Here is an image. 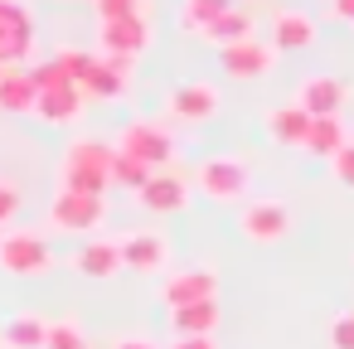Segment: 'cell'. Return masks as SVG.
<instances>
[{
  "label": "cell",
  "instance_id": "obj_1",
  "mask_svg": "<svg viewBox=\"0 0 354 349\" xmlns=\"http://www.w3.org/2000/svg\"><path fill=\"white\" fill-rule=\"evenodd\" d=\"M64 64H68V78L83 97L93 102H117L127 97L131 88V68L136 59H122V54H83V49H64Z\"/></svg>",
  "mask_w": 354,
  "mask_h": 349
},
{
  "label": "cell",
  "instance_id": "obj_2",
  "mask_svg": "<svg viewBox=\"0 0 354 349\" xmlns=\"http://www.w3.org/2000/svg\"><path fill=\"white\" fill-rule=\"evenodd\" d=\"M59 180H64V189H73V194H107V189H112V146H107V141H93V136L68 141Z\"/></svg>",
  "mask_w": 354,
  "mask_h": 349
},
{
  "label": "cell",
  "instance_id": "obj_3",
  "mask_svg": "<svg viewBox=\"0 0 354 349\" xmlns=\"http://www.w3.org/2000/svg\"><path fill=\"white\" fill-rule=\"evenodd\" d=\"M54 267H59V257H54V247L39 233H25V228L0 233V272L6 276L35 281V276H49Z\"/></svg>",
  "mask_w": 354,
  "mask_h": 349
},
{
  "label": "cell",
  "instance_id": "obj_4",
  "mask_svg": "<svg viewBox=\"0 0 354 349\" xmlns=\"http://www.w3.org/2000/svg\"><path fill=\"white\" fill-rule=\"evenodd\" d=\"M112 151L136 155V160H141V165H151V170H170L180 146H175V136H170L165 126H156V122H127V126L117 131Z\"/></svg>",
  "mask_w": 354,
  "mask_h": 349
},
{
  "label": "cell",
  "instance_id": "obj_5",
  "mask_svg": "<svg viewBox=\"0 0 354 349\" xmlns=\"http://www.w3.org/2000/svg\"><path fill=\"white\" fill-rule=\"evenodd\" d=\"M194 180H199L204 199H214V204H238V199L252 189V170H248L243 160H233V155L204 160V165L194 170Z\"/></svg>",
  "mask_w": 354,
  "mask_h": 349
},
{
  "label": "cell",
  "instance_id": "obj_6",
  "mask_svg": "<svg viewBox=\"0 0 354 349\" xmlns=\"http://www.w3.org/2000/svg\"><path fill=\"white\" fill-rule=\"evenodd\" d=\"M49 223L64 228V233H97L107 223V194H73V189H59L54 204H49Z\"/></svg>",
  "mask_w": 354,
  "mask_h": 349
},
{
  "label": "cell",
  "instance_id": "obj_7",
  "mask_svg": "<svg viewBox=\"0 0 354 349\" xmlns=\"http://www.w3.org/2000/svg\"><path fill=\"white\" fill-rule=\"evenodd\" d=\"M35 49V20L20 0H0V68L25 64Z\"/></svg>",
  "mask_w": 354,
  "mask_h": 349
},
{
  "label": "cell",
  "instance_id": "obj_8",
  "mask_svg": "<svg viewBox=\"0 0 354 349\" xmlns=\"http://www.w3.org/2000/svg\"><path fill=\"white\" fill-rule=\"evenodd\" d=\"M218 64H223V73L228 78H238V83H257V78H267L272 73V64H277V49L267 44V39H238V44H223L218 49Z\"/></svg>",
  "mask_w": 354,
  "mask_h": 349
},
{
  "label": "cell",
  "instance_id": "obj_9",
  "mask_svg": "<svg viewBox=\"0 0 354 349\" xmlns=\"http://www.w3.org/2000/svg\"><path fill=\"white\" fill-rule=\"evenodd\" d=\"M238 233L248 238V243H281L286 233H291V209L286 204H272V199H252L248 209H243V218H238Z\"/></svg>",
  "mask_w": 354,
  "mask_h": 349
},
{
  "label": "cell",
  "instance_id": "obj_10",
  "mask_svg": "<svg viewBox=\"0 0 354 349\" xmlns=\"http://www.w3.org/2000/svg\"><path fill=\"white\" fill-rule=\"evenodd\" d=\"M218 107H223V97H218V88H214V83H204V78L180 83V88L170 93V117H175V122H185V126L214 122V117H218Z\"/></svg>",
  "mask_w": 354,
  "mask_h": 349
},
{
  "label": "cell",
  "instance_id": "obj_11",
  "mask_svg": "<svg viewBox=\"0 0 354 349\" xmlns=\"http://www.w3.org/2000/svg\"><path fill=\"white\" fill-rule=\"evenodd\" d=\"M160 301H165L170 310H175V305H194V301H218V272H214V267H185V272L165 276Z\"/></svg>",
  "mask_w": 354,
  "mask_h": 349
},
{
  "label": "cell",
  "instance_id": "obj_12",
  "mask_svg": "<svg viewBox=\"0 0 354 349\" xmlns=\"http://www.w3.org/2000/svg\"><path fill=\"white\" fill-rule=\"evenodd\" d=\"M136 199H141V209H151V214H185V209H189V185H185V175H175V170H156V175L136 189Z\"/></svg>",
  "mask_w": 354,
  "mask_h": 349
},
{
  "label": "cell",
  "instance_id": "obj_13",
  "mask_svg": "<svg viewBox=\"0 0 354 349\" xmlns=\"http://www.w3.org/2000/svg\"><path fill=\"white\" fill-rule=\"evenodd\" d=\"M102 54H122V59H141L151 49V25L146 15H131V20H102Z\"/></svg>",
  "mask_w": 354,
  "mask_h": 349
},
{
  "label": "cell",
  "instance_id": "obj_14",
  "mask_svg": "<svg viewBox=\"0 0 354 349\" xmlns=\"http://www.w3.org/2000/svg\"><path fill=\"white\" fill-rule=\"evenodd\" d=\"M344 97H349V88H344L339 78H330V73H315V78H306V83H301V93H296V107H301L306 117H339Z\"/></svg>",
  "mask_w": 354,
  "mask_h": 349
},
{
  "label": "cell",
  "instance_id": "obj_15",
  "mask_svg": "<svg viewBox=\"0 0 354 349\" xmlns=\"http://www.w3.org/2000/svg\"><path fill=\"white\" fill-rule=\"evenodd\" d=\"M73 272H78V276H93V281L117 276V272H122V243H117V238H88V243H78Z\"/></svg>",
  "mask_w": 354,
  "mask_h": 349
},
{
  "label": "cell",
  "instance_id": "obj_16",
  "mask_svg": "<svg viewBox=\"0 0 354 349\" xmlns=\"http://www.w3.org/2000/svg\"><path fill=\"white\" fill-rule=\"evenodd\" d=\"M35 102H39V88L30 78V68H6L0 73V112L6 117H35Z\"/></svg>",
  "mask_w": 354,
  "mask_h": 349
},
{
  "label": "cell",
  "instance_id": "obj_17",
  "mask_svg": "<svg viewBox=\"0 0 354 349\" xmlns=\"http://www.w3.org/2000/svg\"><path fill=\"white\" fill-rule=\"evenodd\" d=\"M315 39V20L306 10H277L272 15V49L277 54H296V49H310Z\"/></svg>",
  "mask_w": 354,
  "mask_h": 349
},
{
  "label": "cell",
  "instance_id": "obj_18",
  "mask_svg": "<svg viewBox=\"0 0 354 349\" xmlns=\"http://www.w3.org/2000/svg\"><path fill=\"white\" fill-rule=\"evenodd\" d=\"M83 93L68 83V88H49V93H39V102H35V117L39 122H49V126H73L78 117H83Z\"/></svg>",
  "mask_w": 354,
  "mask_h": 349
},
{
  "label": "cell",
  "instance_id": "obj_19",
  "mask_svg": "<svg viewBox=\"0 0 354 349\" xmlns=\"http://www.w3.org/2000/svg\"><path fill=\"white\" fill-rule=\"evenodd\" d=\"M165 257H170V243L160 233H131L122 243V267L127 272H160Z\"/></svg>",
  "mask_w": 354,
  "mask_h": 349
},
{
  "label": "cell",
  "instance_id": "obj_20",
  "mask_svg": "<svg viewBox=\"0 0 354 349\" xmlns=\"http://www.w3.org/2000/svg\"><path fill=\"white\" fill-rule=\"evenodd\" d=\"M218 320H223L218 301H194V305H175V310H170L175 334H214Z\"/></svg>",
  "mask_w": 354,
  "mask_h": 349
},
{
  "label": "cell",
  "instance_id": "obj_21",
  "mask_svg": "<svg viewBox=\"0 0 354 349\" xmlns=\"http://www.w3.org/2000/svg\"><path fill=\"white\" fill-rule=\"evenodd\" d=\"M306 131H310V117H306L301 107H272V112H267V136H272L277 146H301Z\"/></svg>",
  "mask_w": 354,
  "mask_h": 349
},
{
  "label": "cell",
  "instance_id": "obj_22",
  "mask_svg": "<svg viewBox=\"0 0 354 349\" xmlns=\"http://www.w3.org/2000/svg\"><path fill=\"white\" fill-rule=\"evenodd\" d=\"M344 141H349V136H344L339 117H310V131H306L301 151H310V155H320V160H335V151H339Z\"/></svg>",
  "mask_w": 354,
  "mask_h": 349
},
{
  "label": "cell",
  "instance_id": "obj_23",
  "mask_svg": "<svg viewBox=\"0 0 354 349\" xmlns=\"http://www.w3.org/2000/svg\"><path fill=\"white\" fill-rule=\"evenodd\" d=\"M252 35H257V25H252V15H248V10H238V6H228V10L204 30V39H209V44H218V49H223V44H238V39H252Z\"/></svg>",
  "mask_w": 354,
  "mask_h": 349
},
{
  "label": "cell",
  "instance_id": "obj_24",
  "mask_svg": "<svg viewBox=\"0 0 354 349\" xmlns=\"http://www.w3.org/2000/svg\"><path fill=\"white\" fill-rule=\"evenodd\" d=\"M233 0H180V30L185 35H204Z\"/></svg>",
  "mask_w": 354,
  "mask_h": 349
},
{
  "label": "cell",
  "instance_id": "obj_25",
  "mask_svg": "<svg viewBox=\"0 0 354 349\" xmlns=\"http://www.w3.org/2000/svg\"><path fill=\"white\" fill-rule=\"evenodd\" d=\"M44 330H49V320H39V315H15L6 330H0V339H6V349H44Z\"/></svg>",
  "mask_w": 354,
  "mask_h": 349
},
{
  "label": "cell",
  "instance_id": "obj_26",
  "mask_svg": "<svg viewBox=\"0 0 354 349\" xmlns=\"http://www.w3.org/2000/svg\"><path fill=\"white\" fill-rule=\"evenodd\" d=\"M151 175H156V170H151V165H141L136 155H122V151H112V185H122V189H141Z\"/></svg>",
  "mask_w": 354,
  "mask_h": 349
},
{
  "label": "cell",
  "instance_id": "obj_27",
  "mask_svg": "<svg viewBox=\"0 0 354 349\" xmlns=\"http://www.w3.org/2000/svg\"><path fill=\"white\" fill-rule=\"evenodd\" d=\"M44 349H88V334L78 320H49L44 330Z\"/></svg>",
  "mask_w": 354,
  "mask_h": 349
},
{
  "label": "cell",
  "instance_id": "obj_28",
  "mask_svg": "<svg viewBox=\"0 0 354 349\" xmlns=\"http://www.w3.org/2000/svg\"><path fill=\"white\" fill-rule=\"evenodd\" d=\"M30 78H35V88H39V93H49V88H68V83H73V78H68L64 54H54V59L35 64V68H30Z\"/></svg>",
  "mask_w": 354,
  "mask_h": 349
},
{
  "label": "cell",
  "instance_id": "obj_29",
  "mask_svg": "<svg viewBox=\"0 0 354 349\" xmlns=\"http://www.w3.org/2000/svg\"><path fill=\"white\" fill-rule=\"evenodd\" d=\"M93 10H97V20H131V15H141V0H93Z\"/></svg>",
  "mask_w": 354,
  "mask_h": 349
},
{
  "label": "cell",
  "instance_id": "obj_30",
  "mask_svg": "<svg viewBox=\"0 0 354 349\" xmlns=\"http://www.w3.org/2000/svg\"><path fill=\"white\" fill-rule=\"evenodd\" d=\"M330 165H335V180H339L344 189H354V141H344V146L335 151V160H330Z\"/></svg>",
  "mask_w": 354,
  "mask_h": 349
},
{
  "label": "cell",
  "instance_id": "obj_31",
  "mask_svg": "<svg viewBox=\"0 0 354 349\" xmlns=\"http://www.w3.org/2000/svg\"><path fill=\"white\" fill-rule=\"evenodd\" d=\"M25 209V194H20V185H0V228H6L15 214Z\"/></svg>",
  "mask_w": 354,
  "mask_h": 349
},
{
  "label": "cell",
  "instance_id": "obj_32",
  "mask_svg": "<svg viewBox=\"0 0 354 349\" xmlns=\"http://www.w3.org/2000/svg\"><path fill=\"white\" fill-rule=\"evenodd\" d=\"M330 349H354V310H344L330 325Z\"/></svg>",
  "mask_w": 354,
  "mask_h": 349
},
{
  "label": "cell",
  "instance_id": "obj_33",
  "mask_svg": "<svg viewBox=\"0 0 354 349\" xmlns=\"http://www.w3.org/2000/svg\"><path fill=\"white\" fill-rule=\"evenodd\" d=\"M170 349H218V344H214V334H180Z\"/></svg>",
  "mask_w": 354,
  "mask_h": 349
},
{
  "label": "cell",
  "instance_id": "obj_34",
  "mask_svg": "<svg viewBox=\"0 0 354 349\" xmlns=\"http://www.w3.org/2000/svg\"><path fill=\"white\" fill-rule=\"evenodd\" d=\"M330 15L344 20V25H354V0H330Z\"/></svg>",
  "mask_w": 354,
  "mask_h": 349
},
{
  "label": "cell",
  "instance_id": "obj_35",
  "mask_svg": "<svg viewBox=\"0 0 354 349\" xmlns=\"http://www.w3.org/2000/svg\"><path fill=\"white\" fill-rule=\"evenodd\" d=\"M117 349H156V344H151V339H122Z\"/></svg>",
  "mask_w": 354,
  "mask_h": 349
},
{
  "label": "cell",
  "instance_id": "obj_36",
  "mask_svg": "<svg viewBox=\"0 0 354 349\" xmlns=\"http://www.w3.org/2000/svg\"><path fill=\"white\" fill-rule=\"evenodd\" d=\"M0 73H6V68H0Z\"/></svg>",
  "mask_w": 354,
  "mask_h": 349
}]
</instances>
